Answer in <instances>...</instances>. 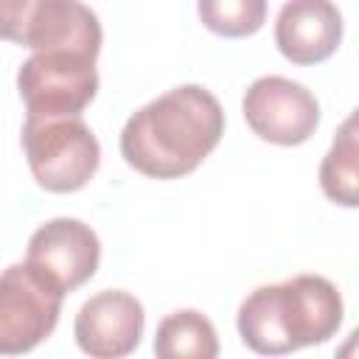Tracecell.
Here are the masks:
<instances>
[{
    "instance_id": "1",
    "label": "cell",
    "mask_w": 359,
    "mask_h": 359,
    "mask_svg": "<svg viewBox=\"0 0 359 359\" xmlns=\"http://www.w3.org/2000/svg\"><path fill=\"white\" fill-rule=\"evenodd\" d=\"M224 135V109L202 84L174 87L140 107L121 129V157L151 180L196 171Z\"/></svg>"
},
{
    "instance_id": "2",
    "label": "cell",
    "mask_w": 359,
    "mask_h": 359,
    "mask_svg": "<svg viewBox=\"0 0 359 359\" xmlns=\"http://www.w3.org/2000/svg\"><path fill=\"white\" fill-rule=\"evenodd\" d=\"M342 294L323 275H294L252 289L236 314L241 342L261 356H283L328 342L342 325Z\"/></svg>"
},
{
    "instance_id": "3",
    "label": "cell",
    "mask_w": 359,
    "mask_h": 359,
    "mask_svg": "<svg viewBox=\"0 0 359 359\" xmlns=\"http://www.w3.org/2000/svg\"><path fill=\"white\" fill-rule=\"evenodd\" d=\"M28 168L50 194L81 191L101 163V146L81 115H25L20 135Z\"/></svg>"
},
{
    "instance_id": "4",
    "label": "cell",
    "mask_w": 359,
    "mask_h": 359,
    "mask_svg": "<svg viewBox=\"0 0 359 359\" xmlns=\"http://www.w3.org/2000/svg\"><path fill=\"white\" fill-rule=\"evenodd\" d=\"M95 59L81 50H34L17 70V90L28 115H81L98 93Z\"/></svg>"
},
{
    "instance_id": "5",
    "label": "cell",
    "mask_w": 359,
    "mask_h": 359,
    "mask_svg": "<svg viewBox=\"0 0 359 359\" xmlns=\"http://www.w3.org/2000/svg\"><path fill=\"white\" fill-rule=\"evenodd\" d=\"M59 292L31 264H11L0 272V353L17 356L45 342L62 314Z\"/></svg>"
},
{
    "instance_id": "6",
    "label": "cell",
    "mask_w": 359,
    "mask_h": 359,
    "mask_svg": "<svg viewBox=\"0 0 359 359\" xmlns=\"http://www.w3.org/2000/svg\"><path fill=\"white\" fill-rule=\"evenodd\" d=\"M247 126L266 143L300 146L320 123V104L311 90L283 76L255 79L241 98Z\"/></svg>"
},
{
    "instance_id": "7",
    "label": "cell",
    "mask_w": 359,
    "mask_h": 359,
    "mask_svg": "<svg viewBox=\"0 0 359 359\" xmlns=\"http://www.w3.org/2000/svg\"><path fill=\"white\" fill-rule=\"evenodd\" d=\"M101 261V241L81 219L59 216L39 224L28 238L25 264L45 275L59 292L70 294L84 286Z\"/></svg>"
},
{
    "instance_id": "8",
    "label": "cell",
    "mask_w": 359,
    "mask_h": 359,
    "mask_svg": "<svg viewBox=\"0 0 359 359\" xmlns=\"http://www.w3.org/2000/svg\"><path fill=\"white\" fill-rule=\"evenodd\" d=\"M143 325L146 314L135 294L104 289L79 309L73 337L79 351L93 359H121L140 345Z\"/></svg>"
},
{
    "instance_id": "9",
    "label": "cell",
    "mask_w": 359,
    "mask_h": 359,
    "mask_svg": "<svg viewBox=\"0 0 359 359\" xmlns=\"http://www.w3.org/2000/svg\"><path fill=\"white\" fill-rule=\"evenodd\" d=\"M342 42V14L334 0H286L275 20V45L292 65H320Z\"/></svg>"
},
{
    "instance_id": "10",
    "label": "cell",
    "mask_w": 359,
    "mask_h": 359,
    "mask_svg": "<svg viewBox=\"0 0 359 359\" xmlns=\"http://www.w3.org/2000/svg\"><path fill=\"white\" fill-rule=\"evenodd\" d=\"M101 22L81 0H34L22 42L31 50L65 48L90 56L101 53Z\"/></svg>"
},
{
    "instance_id": "11",
    "label": "cell",
    "mask_w": 359,
    "mask_h": 359,
    "mask_svg": "<svg viewBox=\"0 0 359 359\" xmlns=\"http://www.w3.org/2000/svg\"><path fill=\"white\" fill-rule=\"evenodd\" d=\"M154 353L160 359H216L219 337L213 323L202 311L196 309L171 311L157 325Z\"/></svg>"
},
{
    "instance_id": "12",
    "label": "cell",
    "mask_w": 359,
    "mask_h": 359,
    "mask_svg": "<svg viewBox=\"0 0 359 359\" xmlns=\"http://www.w3.org/2000/svg\"><path fill=\"white\" fill-rule=\"evenodd\" d=\"M320 188L323 194L342 208L359 205V143H356V115L351 112L331 149L320 163Z\"/></svg>"
},
{
    "instance_id": "13",
    "label": "cell",
    "mask_w": 359,
    "mask_h": 359,
    "mask_svg": "<svg viewBox=\"0 0 359 359\" xmlns=\"http://www.w3.org/2000/svg\"><path fill=\"white\" fill-rule=\"evenodd\" d=\"M196 11L208 31L227 39L252 36L266 22V0H196Z\"/></svg>"
},
{
    "instance_id": "14",
    "label": "cell",
    "mask_w": 359,
    "mask_h": 359,
    "mask_svg": "<svg viewBox=\"0 0 359 359\" xmlns=\"http://www.w3.org/2000/svg\"><path fill=\"white\" fill-rule=\"evenodd\" d=\"M34 0H0V39L20 45Z\"/></svg>"
}]
</instances>
